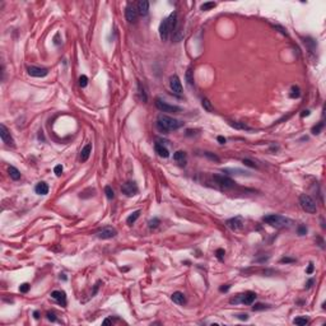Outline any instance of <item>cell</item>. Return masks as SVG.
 <instances>
[{
    "instance_id": "cell-1",
    "label": "cell",
    "mask_w": 326,
    "mask_h": 326,
    "mask_svg": "<svg viewBox=\"0 0 326 326\" xmlns=\"http://www.w3.org/2000/svg\"><path fill=\"white\" fill-rule=\"evenodd\" d=\"M181 126H184V122L180 120H176L173 117H170L167 115H159L158 118H157V129H158L160 133H170V131L177 130L180 129Z\"/></svg>"
},
{
    "instance_id": "cell-2",
    "label": "cell",
    "mask_w": 326,
    "mask_h": 326,
    "mask_svg": "<svg viewBox=\"0 0 326 326\" xmlns=\"http://www.w3.org/2000/svg\"><path fill=\"white\" fill-rule=\"evenodd\" d=\"M177 23H179V20H177V13L176 12H173L168 18L163 19V22L159 24V36H160V38H162V41L168 40L170 35L175 31V28L177 27Z\"/></svg>"
},
{
    "instance_id": "cell-3",
    "label": "cell",
    "mask_w": 326,
    "mask_h": 326,
    "mask_svg": "<svg viewBox=\"0 0 326 326\" xmlns=\"http://www.w3.org/2000/svg\"><path fill=\"white\" fill-rule=\"evenodd\" d=\"M266 224L272 227H275V228H285V227H289L292 224V221L288 219L283 215H279V214H269V215H265L262 218Z\"/></svg>"
},
{
    "instance_id": "cell-4",
    "label": "cell",
    "mask_w": 326,
    "mask_h": 326,
    "mask_svg": "<svg viewBox=\"0 0 326 326\" xmlns=\"http://www.w3.org/2000/svg\"><path fill=\"white\" fill-rule=\"evenodd\" d=\"M299 205L304 211L310 214H315L317 211V205H316V201L308 195V194H302L299 196Z\"/></svg>"
},
{
    "instance_id": "cell-5",
    "label": "cell",
    "mask_w": 326,
    "mask_h": 326,
    "mask_svg": "<svg viewBox=\"0 0 326 326\" xmlns=\"http://www.w3.org/2000/svg\"><path fill=\"white\" fill-rule=\"evenodd\" d=\"M211 179H213L214 184L217 185L218 187H221L222 190H229L232 187H235V185H236V182L231 177L224 176V175H213Z\"/></svg>"
},
{
    "instance_id": "cell-6",
    "label": "cell",
    "mask_w": 326,
    "mask_h": 326,
    "mask_svg": "<svg viewBox=\"0 0 326 326\" xmlns=\"http://www.w3.org/2000/svg\"><path fill=\"white\" fill-rule=\"evenodd\" d=\"M256 299V293L255 292H246V293H243V294H238L236 298H232L229 302L231 303H243V304H247V306H250V304H252L253 303V301Z\"/></svg>"
},
{
    "instance_id": "cell-7",
    "label": "cell",
    "mask_w": 326,
    "mask_h": 326,
    "mask_svg": "<svg viewBox=\"0 0 326 326\" xmlns=\"http://www.w3.org/2000/svg\"><path fill=\"white\" fill-rule=\"evenodd\" d=\"M155 107L162 112H180L181 111V107L179 106H173V105H170L167 103L166 101H163L162 98H155Z\"/></svg>"
},
{
    "instance_id": "cell-8",
    "label": "cell",
    "mask_w": 326,
    "mask_h": 326,
    "mask_svg": "<svg viewBox=\"0 0 326 326\" xmlns=\"http://www.w3.org/2000/svg\"><path fill=\"white\" fill-rule=\"evenodd\" d=\"M226 226L229 228L231 231H233V232H238L241 231L243 228L245 226V221H243V218L242 217H235V218H231V219H228V221L226 222Z\"/></svg>"
},
{
    "instance_id": "cell-9",
    "label": "cell",
    "mask_w": 326,
    "mask_h": 326,
    "mask_svg": "<svg viewBox=\"0 0 326 326\" xmlns=\"http://www.w3.org/2000/svg\"><path fill=\"white\" fill-rule=\"evenodd\" d=\"M121 191H122V194H125L126 196H130L131 197V196L136 195L138 191H139V189H138V186H136V184H135L134 181H128V182L122 184Z\"/></svg>"
},
{
    "instance_id": "cell-10",
    "label": "cell",
    "mask_w": 326,
    "mask_h": 326,
    "mask_svg": "<svg viewBox=\"0 0 326 326\" xmlns=\"http://www.w3.org/2000/svg\"><path fill=\"white\" fill-rule=\"evenodd\" d=\"M117 235V231L113 227H103L102 229H99L96 233V236L101 240H108V238H113Z\"/></svg>"
},
{
    "instance_id": "cell-11",
    "label": "cell",
    "mask_w": 326,
    "mask_h": 326,
    "mask_svg": "<svg viewBox=\"0 0 326 326\" xmlns=\"http://www.w3.org/2000/svg\"><path fill=\"white\" fill-rule=\"evenodd\" d=\"M138 10H136V7L134 5V4H128V7H126V9H125V17H126V20L130 23H133L138 18Z\"/></svg>"
},
{
    "instance_id": "cell-12",
    "label": "cell",
    "mask_w": 326,
    "mask_h": 326,
    "mask_svg": "<svg viewBox=\"0 0 326 326\" xmlns=\"http://www.w3.org/2000/svg\"><path fill=\"white\" fill-rule=\"evenodd\" d=\"M27 71L31 77H35V78H44L49 74V69H46V68H37V66H29Z\"/></svg>"
},
{
    "instance_id": "cell-13",
    "label": "cell",
    "mask_w": 326,
    "mask_h": 326,
    "mask_svg": "<svg viewBox=\"0 0 326 326\" xmlns=\"http://www.w3.org/2000/svg\"><path fill=\"white\" fill-rule=\"evenodd\" d=\"M0 138H1V140L7 144V145H13V138H12V135L9 133V130L7 129V126L1 124L0 125Z\"/></svg>"
},
{
    "instance_id": "cell-14",
    "label": "cell",
    "mask_w": 326,
    "mask_h": 326,
    "mask_svg": "<svg viewBox=\"0 0 326 326\" xmlns=\"http://www.w3.org/2000/svg\"><path fill=\"white\" fill-rule=\"evenodd\" d=\"M170 87H171V89L173 92L177 93V94H181V93H182V84H181V80L176 74L172 75V77L170 78Z\"/></svg>"
},
{
    "instance_id": "cell-15",
    "label": "cell",
    "mask_w": 326,
    "mask_h": 326,
    "mask_svg": "<svg viewBox=\"0 0 326 326\" xmlns=\"http://www.w3.org/2000/svg\"><path fill=\"white\" fill-rule=\"evenodd\" d=\"M51 298H54L59 304H61L62 307L66 306V294L62 290H54L51 292Z\"/></svg>"
},
{
    "instance_id": "cell-16",
    "label": "cell",
    "mask_w": 326,
    "mask_h": 326,
    "mask_svg": "<svg viewBox=\"0 0 326 326\" xmlns=\"http://www.w3.org/2000/svg\"><path fill=\"white\" fill-rule=\"evenodd\" d=\"M136 10H138V14L142 15V17H145L149 12V1L147 0H140L138 4H136Z\"/></svg>"
},
{
    "instance_id": "cell-17",
    "label": "cell",
    "mask_w": 326,
    "mask_h": 326,
    "mask_svg": "<svg viewBox=\"0 0 326 326\" xmlns=\"http://www.w3.org/2000/svg\"><path fill=\"white\" fill-rule=\"evenodd\" d=\"M154 149H155V153L158 154L159 157H162V158H168V157H170V152H168V149L163 145V144L155 143L154 144Z\"/></svg>"
},
{
    "instance_id": "cell-18",
    "label": "cell",
    "mask_w": 326,
    "mask_h": 326,
    "mask_svg": "<svg viewBox=\"0 0 326 326\" xmlns=\"http://www.w3.org/2000/svg\"><path fill=\"white\" fill-rule=\"evenodd\" d=\"M173 159H175V162L181 164V166H185L186 160H187V155H186L184 150H177L176 153L173 154Z\"/></svg>"
},
{
    "instance_id": "cell-19",
    "label": "cell",
    "mask_w": 326,
    "mask_h": 326,
    "mask_svg": "<svg viewBox=\"0 0 326 326\" xmlns=\"http://www.w3.org/2000/svg\"><path fill=\"white\" fill-rule=\"evenodd\" d=\"M35 191H36V194H38V195H47L49 194V186L46 182L41 181V182H38L36 185Z\"/></svg>"
},
{
    "instance_id": "cell-20",
    "label": "cell",
    "mask_w": 326,
    "mask_h": 326,
    "mask_svg": "<svg viewBox=\"0 0 326 326\" xmlns=\"http://www.w3.org/2000/svg\"><path fill=\"white\" fill-rule=\"evenodd\" d=\"M171 298L176 304H185L186 303V298H185V294L182 292H175Z\"/></svg>"
},
{
    "instance_id": "cell-21",
    "label": "cell",
    "mask_w": 326,
    "mask_h": 326,
    "mask_svg": "<svg viewBox=\"0 0 326 326\" xmlns=\"http://www.w3.org/2000/svg\"><path fill=\"white\" fill-rule=\"evenodd\" d=\"M91 152H92V144H87L82 149V152H80V160H82V162L88 160V158H89V155H91Z\"/></svg>"
},
{
    "instance_id": "cell-22",
    "label": "cell",
    "mask_w": 326,
    "mask_h": 326,
    "mask_svg": "<svg viewBox=\"0 0 326 326\" xmlns=\"http://www.w3.org/2000/svg\"><path fill=\"white\" fill-rule=\"evenodd\" d=\"M303 44L306 45V47H307L308 50H310V52H311V54H315V52H316L317 44H316V41H315V40H312V38H310V37H307V38H304Z\"/></svg>"
},
{
    "instance_id": "cell-23",
    "label": "cell",
    "mask_w": 326,
    "mask_h": 326,
    "mask_svg": "<svg viewBox=\"0 0 326 326\" xmlns=\"http://www.w3.org/2000/svg\"><path fill=\"white\" fill-rule=\"evenodd\" d=\"M228 124H229L232 128H235V129H240V130H252L250 126H247L245 122H240V121H228Z\"/></svg>"
},
{
    "instance_id": "cell-24",
    "label": "cell",
    "mask_w": 326,
    "mask_h": 326,
    "mask_svg": "<svg viewBox=\"0 0 326 326\" xmlns=\"http://www.w3.org/2000/svg\"><path fill=\"white\" fill-rule=\"evenodd\" d=\"M8 172H9V176H10V179H13V180H19L20 179V172L17 170V168L14 166H10L9 168H8Z\"/></svg>"
},
{
    "instance_id": "cell-25",
    "label": "cell",
    "mask_w": 326,
    "mask_h": 326,
    "mask_svg": "<svg viewBox=\"0 0 326 326\" xmlns=\"http://www.w3.org/2000/svg\"><path fill=\"white\" fill-rule=\"evenodd\" d=\"M139 215H140V210H135L133 214H130L128 219H126V223L129 224V226H133V224L136 222V219L139 218Z\"/></svg>"
},
{
    "instance_id": "cell-26",
    "label": "cell",
    "mask_w": 326,
    "mask_h": 326,
    "mask_svg": "<svg viewBox=\"0 0 326 326\" xmlns=\"http://www.w3.org/2000/svg\"><path fill=\"white\" fill-rule=\"evenodd\" d=\"M235 172H238V173H236V175H247L248 172L246 171H242V170H238V168H224L223 170V173H229V175H235Z\"/></svg>"
},
{
    "instance_id": "cell-27",
    "label": "cell",
    "mask_w": 326,
    "mask_h": 326,
    "mask_svg": "<svg viewBox=\"0 0 326 326\" xmlns=\"http://www.w3.org/2000/svg\"><path fill=\"white\" fill-rule=\"evenodd\" d=\"M201 105H203V107H204V110H206L208 112H213L214 111L213 106H211V102L208 98H203L201 99Z\"/></svg>"
},
{
    "instance_id": "cell-28",
    "label": "cell",
    "mask_w": 326,
    "mask_h": 326,
    "mask_svg": "<svg viewBox=\"0 0 326 326\" xmlns=\"http://www.w3.org/2000/svg\"><path fill=\"white\" fill-rule=\"evenodd\" d=\"M215 7H217V3H214V1H208V3L201 4L200 9H201V10H204V12H206V10L211 9V8H215Z\"/></svg>"
},
{
    "instance_id": "cell-29",
    "label": "cell",
    "mask_w": 326,
    "mask_h": 326,
    "mask_svg": "<svg viewBox=\"0 0 326 326\" xmlns=\"http://www.w3.org/2000/svg\"><path fill=\"white\" fill-rule=\"evenodd\" d=\"M105 194H106V196H107L108 200H112L113 197H115V192H113V190L111 186H106L105 187Z\"/></svg>"
},
{
    "instance_id": "cell-30",
    "label": "cell",
    "mask_w": 326,
    "mask_h": 326,
    "mask_svg": "<svg viewBox=\"0 0 326 326\" xmlns=\"http://www.w3.org/2000/svg\"><path fill=\"white\" fill-rule=\"evenodd\" d=\"M290 98H298V97L301 96V91H299V88L297 86H293L292 87V89H290Z\"/></svg>"
},
{
    "instance_id": "cell-31",
    "label": "cell",
    "mask_w": 326,
    "mask_h": 326,
    "mask_svg": "<svg viewBox=\"0 0 326 326\" xmlns=\"http://www.w3.org/2000/svg\"><path fill=\"white\" fill-rule=\"evenodd\" d=\"M138 89H139V93H140V96H142L143 102H147V101H148V97H147V93H145V91H144V87L142 86L140 82L138 83Z\"/></svg>"
},
{
    "instance_id": "cell-32",
    "label": "cell",
    "mask_w": 326,
    "mask_h": 326,
    "mask_svg": "<svg viewBox=\"0 0 326 326\" xmlns=\"http://www.w3.org/2000/svg\"><path fill=\"white\" fill-rule=\"evenodd\" d=\"M186 82H187V84L190 87L194 86V78H192V70L191 69H189L187 71H186Z\"/></svg>"
},
{
    "instance_id": "cell-33",
    "label": "cell",
    "mask_w": 326,
    "mask_h": 326,
    "mask_svg": "<svg viewBox=\"0 0 326 326\" xmlns=\"http://www.w3.org/2000/svg\"><path fill=\"white\" fill-rule=\"evenodd\" d=\"M322 129H324V122H319L316 126H313V128H312V134L313 135H319Z\"/></svg>"
},
{
    "instance_id": "cell-34",
    "label": "cell",
    "mask_w": 326,
    "mask_h": 326,
    "mask_svg": "<svg viewBox=\"0 0 326 326\" xmlns=\"http://www.w3.org/2000/svg\"><path fill=\"white\" fill-rule=\"evenodd\" d=\"M293 322H294L296 325L304 326V325H307V324H308V320L306 319V317H297V319H294V320H293Z\"/></svg>"
},
{
    "instance_id": "cell-35",
    "label": "cell",
    "mask_w": 326,
    "mask_h": 326,
    "mask_svg": "<svg viewBox=\"0 0 326 326\" xmlns=\"http://www.w3.org/2000/svg\"><path fill=\"white\" fill-rule=\"evenodd\" d=\"M204 155H205V157H208V158H209L210 160H214V162H217V163L221 162L219 157H218V155H215L214 153H210V152H204Z\"/></svg>"
},
{
    "instance_id": "cell-36",
    "label": "cell",
    "mask_w": 326,
    "mask_h": 326,
    "mask_svg": "<svg viewBox=\"0 0 326 326\" xmlns=\"http://www.w3.org/2000/svg\"><path fill=\"white\" fill-rule=\"evenodd\" d=\"M87 84H88V77L87 75H80V78H79V86L84 88V87H87Z\"/></svg>"
},
{
    "instance_id": "cell-37",
    "label": "cell",
    "mask_w": 326,
    "mask_h": 326,
    "mask_svg": "<svg viewBox=\"0 0 326 326\" xmlns=\"http://www.w3.org/2000/svg\"><path fill=\"white\" fill-rule=\"evenodd\" d=\"M242 163L245 164V166H247V167H251V168H257V164H256V163H253L251 159L245 158V159H242Z\"/></svg>"
},
{
    "instance_id": "cell-38",
    "label": "cell",
    "mask_w": 326,
    "mask_h": 326,
    "mask_svg": "<svg viewBox=\"0 0 326 326\" xmlns=\"http://www.w3.org/2000/svg\"><path fill=\"white\" fill-rule=\"evenodd\" d=\"M266 308H269L268 304H262V303H257L255 304V306L252 307V310L253 311H262V310H266Z\"/></svg>"
},
{
    "instance_id": "cell-39",
    "label": "cell",
    "mask_w": 326,
    "mask_h": 326,
    "mask_svg": "<svg viewBox=\"0 0 326 326\" xmlns=\"http://www.w3.org/2000/svg\"><path fill=\"white\" fill-rule=\"evenodd\" d=\"M215 255H217V259L219 261H223V257H224V255H226V252H224L223 248H218L217 251H215Z\"/></svg>"
},
{
    "instance_id": "cell-40",
    "label": "cell",
    "mask_w": 326,
    "mask_h": 326,
    "mask_svg": "<svg viewBox=\"0 0 326 326\" xmlns=\"http://www.w3.org/2000/svg\"><path fill=\"white\" fill-rule=\"evenodd\" d=\"M159 223H160V221H159L158 218H153V219H150L148 224H149V228H157Z\"/></svg>"
},
{
    "instance_id": "cell-41",
    "label": "cell",
    "mask_w": 326,
    "mask_h": 326,
    "mask_svg": "<svg viewBox=\"0 0 326 326\" xmlns=\"http://www.w3.org/2000/svg\"><path fill=\"white\" fill-rule=\"evenodd\" d=\"M297 233H298V236H304L307 233V227L306 226H299L297 228Z\"/></svg>"
},
{
    "instance_id": "cell-42",
    "label": "cell",
    "mask_w": 326,
    "mask_h": 326,
    "mask_svg": "<svg viewBox=\"0 0 326 326\" xmlns=\"http://www.w3.org/2000/svg\"><path fill=\"white\" fill-rule=\"evenodd\" d=\"M29 288H31V285H29L28 283H23V284L19 287V290L22 292V293H27V292L29 290Z\"/></svg>"
},
{
    "instance_id": "cell-43",
    "label": "cell",
    "mask_w": 326,
    "mask_h": 326,
    "mask_svg": "<svg viewBox=\"0 0 326 326\" xmlns=\"http://www.w3.org/2000/svg\"><path fill=\"white\" fill-rule=\"evenodd\" d=\"M54 172L56 173V176H60L61 172H62V166H61V164H57V166L54 168Z\"/></svg>"
},
{
    "instance_id": "cell-44",
    "label": "cell",
    "mask_w": 326,
    "mask_h": 326,
    "mask_svg": "<svg viewBox=\"0 0 326 326\" xmlns=\"http://www.w3.org/2000/svg\"><path fill=\"white\" fill-rule=\"evenodd\" d=\"M313 269H315V266H313L312 262H310V265H308V268H307V270H306V273H307V274H312V273H313Z\"/></svg>"
},
{
    "instance_id": "cell-45",
    "label": "cell",
    "mask_w": 326,
    "mask_h": 326,
    "mask_svg": "<svg viewBox=\"0 0 326 326\" xmlns=\"http://www.w3.org/2000/svg\"><path fill=\"white\" fill-rule=\"evenodd\" d=\"M237 317H238L240 320H242V321H246V320H248V315H247V313H241V315H238Z\"/></svg>"
},
{
    "instance_id": "cell-46",
    "label": "cell",
    "mask_w": 326,
    "mask_h": 326,
    "mask_svg": "<svg viewBox=\"0 0 326 326\" xmlns=\"http://www.w3.org/2000/svg\"><path fill=\"white\" fill-rule=\"evenodd\" d=\"M47 319H49L50 321H52V322H54V321H56V316H55V313L49 312V313H47Z\"/></svg>"
},
{
    "instance_id": "cell-47",
    "label": "cell",
    "mask_w": 326,
    "mask_h": 326,
    "mask_svg": "<svg viewBox=\"0 0 326 326\" xmlns=\"http://www.w3.org/2000/svg\"><path fill=\"white\" fill-rule=\"evenodd\" d=\"M294 261H296L294 259H289V257H284V259L280 260L282 264H284V262H285V264H288V262H294Z\"/></svg>"
},
{
    "instance_id": "cell-48",
    "label": "cell",
    "mask_w": 326,
    "mask_h": 326,
    "mask_svg": "<svg viewBox=\"0 0 326 326\" xmlns=\"http://www.w3.org/2000/svg\"><path fill=\"white\" fill-rule=\"evenodd\" d=\"M99 284H101V282H97V284L94 285V288H93V292H92V297H93V296H96L97 290H98V287H99Z\"/></svg>"
},
{
    "instance_id": "cell-49",
    "label": "cell",
    "mask_w": 326,
    "mask_h": 326,
    "mask_svg": "<svg viewBox=\"0 0 326 326\" xmlns=\"http://www.w3.org/2000/svg\"><path fill=\"white\" fill-rule=\"evenodd\" d=\"M229 288H231L229 284H226L224 287H221V288H219V290H221V292H228V290H229Z\"/></svg>"
},
{
    "instance_id": "cell-50",
    "label": "cell",
    "mask_w": 326,
    "mask_h": 326,
    "mask_svg": "<svg viewBox=\"0 0 326 326\" xmlns=\"http://www.w3.org/2000/svg\"><path fill=\"white\" fill-rule=\"evenodd\" d=\"M310 110H304V111H302V113H301V117H304V116H310Z\"/></svg>"
},
{
    "instance_id": "cell-51",
    "label": "cell",
    "mask_w": 326,
    "mask_h": 326,
    "mask_svg": "<svg viewBox=\"0 0 326 326\" xmlns=\"http://www.w3.org/2000/svg\"><path fill=\"white\" fill-rule=\"evenodd\" d=\"M218 142L221 144H226V138L224 136H218Z\"/></svg>"
},
{
    "instance_id": "cell-52",
    "label": "cell",
    "mask_w": 326,
    "mask_h": 326,
    "mask_svg": "<svg viewBox=\"0 0 326 326\" xmlns=\"http://www.w3.org/2000/svg\"><path fill=\"white\" fill-rule=\"evenodd\" d=\"M38 315H40V313H38V311H35V312H33V316H35V319H36V320H37V319H38V317H40Z\"/></svg>"
},
{
    "instance_id": "cell-53",
    "label": "cell",
    "mask_w": 326,
    "mask_h": 326,
    "mask_svg": "<svg viewBox=\"0 0 326 326\" xmlns=\"http://www.w3.org/2000/svg\"><path fill=\"white\" fill-rule=\"evenodd\" d=\"M108 324H111V320L110 319H106L105 321H103V325H108Z\"/></svg>"
},
{
    "instance_id": "cell-54",
    "label": "cell",
    "mask_w": 326,
    "mask_h": 326,
    "mask_svg": "<svg viewBox=\"0 0 326 326\" xmlns=\"http://www.w3.org/2000/svg\"><path fill=\"white\" fill-rule=\"evenodd\" d=\"M312 283H313V280H312V279H311V280H308V283H307V289H308V288H311Z\"/></svg>"
},
{
    "instance_id": "cell-55",
    "label": "cell",
    "mask_w": 326,
    "mask_h": 326,
    "mask_svg": "<svg viewBox=\"0 0 326 326\" xmlns=\"http://www.w3.org/2000/svg\"><path fill=\"white\" fill-rule=\"evenodd\" d=\"M60 278H62V279H64V280H66V277H65V274H61V275H60Z\"/></svg>"
}]
</instances>
